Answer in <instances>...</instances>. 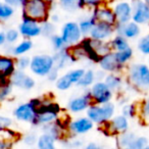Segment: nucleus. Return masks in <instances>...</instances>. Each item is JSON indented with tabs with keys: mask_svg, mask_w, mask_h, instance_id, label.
<instances>
[{
	"mask_svg": "<svg viewBox=\"0 0 149 149\" xmlns=\"http://www.w3.org/2000/svg\"><path fill=\"white\" fill-rule=\"evenodd\" d=\"M148 65H149V55H148Z\"/></svg>",
	"mask_w": 149,
	"mask_h": 149,
	"instance_id": "13d9d810",
	"label": "nucleus"
},
{
	"mask_svg": "<svg viewBox=\"0 0 149 149\" xmlns=\"http://www.w3.org/2000/svg\"><path fill=\"white\" fill-rule=\"evenodd\" d=\"M96 81V72L93 68H87L84 72L83 77L81 78L77 84V87L81 88V89H88L90 88L93 83Z\"/></svg>",
	"mask_w": 149,
	"mask_h": 149,
	"instance_id": "a878e982",
	"label": "nucleus"
},
{
	"mask_svg": "<svg viewBox=\"0 0 149 149\" xmlns=\"http://www.w3.org/2000/svg\"><path fill=\"white\" fill-rule=\"evenodd\" d=\"M21 34H19V29H15V28H8V29L5 31V38H6V43L13 45L17 42L19 41L21 39Z\"/></svg>",
	"mask_w": 149,
	"mask_h": 149,
	"instance_id": "ea45409f",
	"label": "nucleus"
},
{
	"mask_svg": "<svg viewBox=\"0 0 149 149\" xmlns=\"http://www.w3.org/2000/svg\"><path fill=\"white\" fill-rule=\"evenodd\" d=\"M42 27V36L44 37L50 38L52 35L56 33V26L53 22H51L50 19L44 22V23L41 24Z\"/></svg>",
	"mask_w": 149,
	"mask_h": 149,
	"instance_id": "a19ab883",
	"label": "nucleus"
},
{
	"mask_svg": "<svg viewBox=\"0 0 149 149\" xmlns=\"http://www.w3.org/2000/svg\"><path fill=\"white\" fill-rule=\"evenodd\" d=\"M82 90H83V92L81 94L72 97L68 102V110L74 114L86 112L88 107L93 103L91 92H90L89 88Z\"/></svg>",
	"mask_w": 149,
	"mask_h": 149,
	"instance_id": "1a4fd4ad",
	"label": "nucleus"
},
{
	"mask_svg": "<svg viewBox=\"0 0 149 149\" xmlns=\"http://www.w3.org/2000/svg\"><path fill=\"white\" fill-rule=\"evenodd\" d=\"M0 138L7 141V142H10L13 144H15L17 140L22 139V135L19 132H15V130H13L11 127H9V128H5L2 129V130H0Z\"/></svg>",
	"mask_w": 149,
	"mask_h": 149,
	"instance_id": "473e14b6",
	"label": "nucleus"
},
{
	"mask_svg": "<svg viewBox=\"0 0 149 149\" xmlns=\"http://www.w3.org/2000/svg\"><path fill=\"white\" fill-rule=\"evenodd\" d=\"M56 3L60 9L68 13H74L84 9L83 0H57Z\"/></svg>",
	"mask_w": 149,
	"mask_h": 149,
	"instance_id": "b1692460",
	"label": "nucleus"
},
{
	"mask_svg": "<svg viewBox=\"0 0 149 149\" xmlns=\"http://www.w3.org/2000/svg\"><path fill=\"white\" fill-rule=\"evenodd\" d=\"M52 55H53L54 66L59 70H64V68L72 65V63H74V60L70 55L68 47L65 49L59 50V51H55Z\"/></svg>",
	"mask_w": 149,
	"mask_h": 149,
	"instance_id": "5701e85b",
	"label": "nucleus"
},
{
	"mask_svg": "<svg viewBox=\"0 0 149 149\" xmlns=\"http://www.w3.org/2000/svg\"><path fill=\"white\" fill-rule=\"evenodd\" d=\"M49 19L51 22H53L54 24H56V23H58L59 22V19H60V17L57 15V13H50V17H49Z\"/></svg>",
	"mask_w": 149,
	"mask_h": 149,
	"instance_id": "864d4df0",
	"label": "nucleus"
},
{
	"mask_svg": "<svg viewBox=\"0 0 149 149\" xmlns=\"http://www.w3.org/2000/svg\"><path fill=\"white\" fill-rule=\"evenodd\" d=\"M17 70L15 57L8 54H0V74L9 79Z\"/></svg>",
	"mask_w": 149,
	"mask_h": 149,
	"instance_id": "4be33fe9",
	"label": "nucleus"
},
{
	"mask_svg": "<svg viewBox=\"0 0 149 149\" xmlns=\"http://www.w3.org/2000/svg\"><path fill=\"white\" fill-rule=\"evenodd\" d=\"M9 82L15 88L25 90V91L33 90L36 87V80L34 79V77L28 74L26 70H17V68L10 76Z\"/></svg>",
	"mask_w": 149,
	"mask_h": 149,
	"instance_id": "9b49d317",
	"label": "nucleus"
},
{
	"mask_svg": "<svg viewBox=\"0 0 149 149\" xmlns=\"http://www.w3.org/2000/svg\"><path fill=\"white\" fill-rule=\"evenodd\" d=\"M13 125V120L10 116L0 114V130L5 128H9Z\"/></svg>",
	"mask_w": 149,
	"mask_h": 149,
	"instance_id": "49530a36",
	"label": "nucleus"
},
{
	"mask_svg": "<svg viewBox=\"0 0 149 149\" xmlns=\"http://www.w3.org/2000/svg\"><path fill=\"white\" fill-rule=\"evenodd\" d=\"M56 142L57 141L50 135L46 133H41L38 136L36 146L39 149H54L56 147Z\"/></svg>",
	"mask_w": 149,
	"mask_h": 149,
	"instance_id": "c85d7f7f",
	"label": "nucleus"
},
{
	"mask_svg": "<svg viewBox=\"0 0 149 149\" xmlns=\"http://www.w3.org/2000/svg\"><path fill=\"white\" fill-rule=\"evenodd\" d=\"M88 41H89L90 46L92 47L93 51L97 54L99 57L107 54L108 52L112 51L111 47L109 45V41H99V40H95L90 38L89 36H87Z\"/></svg>",
	"mask_w": 149,
	"mask_h": 149,
	"instance_id": "393cba45",
	"label": "nucleus"
},
{
	"mask_svg": "<svg viewBox=\"0 0 149 149\" xmlns=\"http://www.w3.org/2000/svg\"><path fill=\"white\" fill-rule=\"evenodd\" d=\"M103 81L114 93L122 92L125 84H127L126 78L123 76V72H107L104 76Z\"/></svg>",
	"mask_w": 149,
	"mask_h": 149,
	"instance_id": "412c9836",
	"label": "nucleus"
},
{
	"mask_svg": "<svg viewBox=\"0 0 149 149\" xmlns=\"http://www.w3.org/2000/svg\"><path fill=\"white\" fill-rule=\"evenodd\" d=\"M84 147H85L86 149H98V148H100V145L98 144V143L94 142V141H90V142L86 143Z\"/></svg>",
	"mask_w": 149,
	"mask_h": 149,
	"instance_id": "8fccbe9b",
	"label": "nucleus"
},
{
	"mask_svg": "<svg viewBox=\"0 0 149 149\" xmlns=\"http://www.w3.org/2000/svg\"><path fill=\"white\" fill-rule=\"evenodd\" d=\"M91 15L96 22L107 23L113 26L116 25V19L114 15L113 9H112L111 5H109L108 3H104V4L93 8Z\"/></svg>",
	"mask_w": 149,
	"mask_h": 149,
	"instance_id": "a211bd4d",
	"label": "nucleus"
},
{
	"mask_svg": "<svg viewBox=\"0 0 149 149\" xmlns=\"http://www.w3.org/2000/svg\"><path fill=\"white\" fill-rule=\"evenodd\" d=\"M13 86L11 85L10 82H5V83L0 84V103L8 100L10 96L13 95Z\"/></svg>",
	"mask_w": 149,
	"mask_h": 149,
	"instance_id": "c9c22d12",
	"label": "nucleus"
},
{
	"mask_svg": "<svg viewBox=\"0 0 149 149\" xmlns=\"http://www.w3.org/2000/svg\"><path fill=\"white\" fill-rule=\"evenodd\" d=\"M94 124L87 116H79V118L70 120L68 124V134L76 135V136H84L88 134L94 129Z\"/></svg>",
	"mask_w": 149,
	"mask_h": 149,
	"instance_id": "f8f14e48",
	"label": "nucleus"
},
{
	"mask_svg": "<svg viewBox=\"0 0 149 149\" xmlns=\"http://www.w3.org/2000/svg\"><path fill=\"white\" fill-rule=\"evenodd\" d=\"M21 34L22 38H28V39H35L42 36V27L41 23L34 21L29 17H22V21L17 27Z\"/></svg>",
	"mask_w": 149,
	"mask_h": 149,
	"instance_id": "ddd939ff",
	"label": "nucleus"
},
{
	"mask_svg": "<svg viewBox=\"0 0 149 149\" xmlns=\"http://www.w3.org/2000/svg\"><path fill=\"white\" fill-rule=\"evenodd\" d=\"M47 2H49V3H51V4H54V3H56V1L57 0H46Z\"/></svg>",
	"mask_w": 149,
	"mask_h": 149,
	"instance_id": "6e6d98bb",
	"label": "nucleus"
},
{
	"mask_svg": "<svg viewBox=\"0 0 149 149\" xmlns=\"http://www.w3.org/2000/svg\"><path fill=\"white\" fill-rule=\"evenodd\" d=\"M148 148H149V144H148Z\"/></svg>",
	"mask_w": 149,
	"mask_h": 149,
	"instance_id": "bf43d9fd",
	"label": "nucleus"
},
{
	"mask_svg": "<svg viewBox=\"0 0 149 149\" xmlns=\"http://www.w3.org/2000/svg\"><path fill=\"white\" fill-rule=\"evenodd\" d=\"M60 35L63 38L68 47L80 43L84 38L81 29L79 27V24H78V22L74 21H68L64 23L61 27V30H60Z\"/></svg>",
	"mask_w": 149,
	"mask_h": 149,
	"instance_id": "9d476101",
	"label": "nucleus"
},
{
	"mask_svg": "<svg viewBox=\"0 0 149 149\" xmlns=\"http://www.w3.org/2000/svg\"><path fill=\"white\" fill-rule=\"evenodd\" d=\"M108 0H83L84 9H93L95 7L107 3Z\"/></svg>",
	"mask_w": 149,
	"mask_h": 149,
	"instance_id": "a18cd8bd",
	"label": "nucleus"
},
{
	"mask_svg": "<svg viewBox=\"0 0 149 149\" xmlns=\"http://www.w3.org/2000/svg\"><path fill=\"white\" fill-rule=\"evenodd\" d=\"M116 33L120 34L128 40L137 39L142 34V28L139 24L130 21L126 24H116Z\"/></svg>",
	"mask_w": 149,
	"mask_h": 149,
	"instance_id": "aec40b11",
	"label": "nucleus"
},
{
	"mask_svg": "<svg viewBox=\"0 0 149 149\" xmlns=\"http://www.w3.org/2000/svg\"><path fill=\"white\" fill-rule=\"evenodd\" d=\"M55 68L52 54L39 53L31 57L29 70L32 74L39 78H46L47 74Z\"/></svg>",
	"mask_w": 149,
	"mask_h": 149,
	"instance_id": "423d86ee",
	"label": "nucleus"
},
{
	"mask_svg": "<svg viewBox=\"0 0 149 149\" xmlns=\"http://www.w3.org/2000/svg\"><path fill=\"white\" fill-rule=\"evenodd\" d=\"M114 15L116 19V24H126L132 21V1L131 0H118L111 5Z\"/></svg>",
	"mask_w": 149,
	"mask_h": 149,
	"instance_id": "4468645a",
	"label": "nucleus"
},
{
	"mask_svg": "<svg viewBox=\"0 0 149 149\" xmlns=\"http://www.w3.org/2000/svg\"><path fill=\"white\" fill-rule=\"evenodd\" d=\"M6 44V38H5V31H0V47Z\"/></svg>",
	"mask_w": 149,
	"mask_h": 149,
	"instance_id": "603ef678",
	"label": "nucleus"
},
{
	"mask_svg": "<svg viewBox=\"0 0 149 149\" xmlns=\"http://www.w3.org/2000/svg\"><path fill=\"white\" fill-rule=\"evenodd\" d=\"M116 35V26L107 23L96 22L93 29L89 34V37L99 41H109Z\"/></svg>",
	"mask_w": 149,
	"mask_h": 149,
	"instance_id": "dca6fc26",
	"label": "nucleus"
},
{
	"mask_svg": "<svg viewBox=\"0 0 149 149\" xmlns=\"http://www.w3.org/2000/svg\"><path fill=\"white\" fill-rule=\"evenodd\" d=\"M97 64L100 70H103L105 74L107 72H124L126 70V66L122 65L118 61L114 51H110L105 55L101 56Z\"/></svg>",
	"mask_w": 149,
	"mask_h": 149,
	"instance_id": "f3484780",
	"label": "nucleus"
},
{
	"mask_svg": "<svg viewBox=\"0 0 149 149\" xmlns=\"http://www.w3.org/2000/svg\"><path fill=\"white\" fill-rule=\"evenodd\" d=\"M8 81H9V79H7V78L3 77V76H1V74H0V84L5 83V82H8Z\"/></svg>",
	"mask_w": 149,
	"mask_h": 149,
	"instance_id": "5fc2aeb1",
	"label": "nucleus"
},
{
	"mask_svg": "<svg viewBox=\"0 0 149 149\" xmlns=\"http://www.w3.org/2000/svg\"><path fill=\"white\" fill-rule=\"evenodd\" d=\"M148 26H149V25H148Z\"/></svg>",
	"mask_w": 149,
	"mask_h": 149,
	"instance_id": "052dcab7",
	"label": "nucleus"
},
{
	"mask_svg": "<svg viewBox=\"0 0 149 149\" xmlns=\"http://www.w3.org/2000/svg\"><path fill=\"white\" fill-rule=\"evenodd\" d=\"M132 1V21L140 26L149 25V5L144 0H131Z\"/></svg>",
	"mask_w": 149,
	"mask_h": 149,
	"instance_id": "2eb2a0df",
	"label": "nucleus"
},
{
	"mask_svg": "<svg viewBox=\"0 0 149 149\" xmlns=\"http://www.w3.org/2000/svg\"><path fill=\"white\" fill-rule=\"evenodd\" d=\"M3 2L7 3V4L11 5V6L15 7V8H19V7L22 6L23 4L24 0H2Z\"/></svg>",
	"mask_w": 149,
	"mask_h": 149,
	"instance_id": "09e8293b",
	"label": "nucleus"
},
{
	"mask_svg": "<svg viewBox=\"0 0 149 149\" xmlns=\"http://www.w3.org/2000/svg\"><path fill=\"white\" fill-rule=\"evenodd\" d=\"M15 7L0 1V23L8 22L15 15Z\"/></svg>",
	"mask_w": 149,
	"mask_h": 149,
	"instance_id": "7c9ffc66",
	"label": "nucleus"
},
{
	"mask_svg": "<svg viewBox=\"0 0 149 149\" xmlns=\"http://www.w3.org/2000/svg\"><path fill=\"white\" fill-rule=\"evenodd\" d=\"M139 114H141V118L149 120V97L141 102L139 106Z\"/></svg>",
	"mask_w": 149,
	"mask_h": 149,
	"instance_id": "c03bdc74",
	"label": "nucleus"
},
{
	"mask_svg": "<svg viewBox=\"0 0 149 149\" xmlns=\"http://www.w3.org/2000/svg\"><path fill=\"white\" fill-rule=\"evenodd\" d=\"M49 40H50V43H51L52 48L54 49V51H59V50L68 48V45H66V43L64 42L63 38L61 37L60 34L55 33L54 35H52L51 37L49 38Z\"/></svg>",
	"mask_w": 149,
	"mask_h": 149,
	"instance_id": "e433bc0d",
	"label": "nucleus"
},
{
	"mask_svg": "<svg viewBox=\"0 0 149 149\" xmlns=\"http://www.w3.org/2000/svg\"><path fill=\"white\" fill-rule=\"evenodd\" d=\"M137 50L143 55H149V33L139 38L137 42Z\"/></svg>",
	"mask_w": 149,
	"mask_h": 149,
	"instance_id": "58836bf2",
	"label": "nucleus"
},
{
	"mask_svg": "<svg viewBox=\"0 0 149 149\" xmlns=\"http://www.w3.org/2000/svg\"><path fill=\"white\" fill-rule=\"evenodd\" d=\"M144 1H145V2H146V3H147V4H148V5H149V0H144Z\"/></svg>",
	"mask_w": 149,
	"mask_h": 149,
	"instance_id": "4d7b16f0",
	"label": "nucleus"
},
{
	"mask_svg": "<svg viewBox=\"0 0 149 149\" xmlns=\"http://www.w3.org/2000/svg\"><path fill=\"white\" fill-rule=\"evenodd\" d=\"M13 146V143L7 142V141L3 140V139L0 138V149H6V148H11Z\"/></svg>",
	"mask_w": 149,
	"mask_h": 149,
	"instance_id": "3c124183",
	"label": "nucleus"
},
{
	"mask_svg": "<svg viewBox=\"0 0 149 149\" xmlns=\"http://www.w3.org/2000/svg\"><path fill=\"white\" fill-rule=\"evenodd\" d=\"M42 98H33L27 102L19 104L13 109V118L22 123H28L36 127V120L38 114V107L41 105Z\"/></svg>",
	"mask_w": 149,
	"mask_h": 149,
	"instance_id": "7ed1b4c3",
	"label": "nucleus"
},
{
	"mask_svg": "<svg viewBox=\"0 0 149 149\" xmlns=\"http://www.w3.org/2000/svg\"><path fill=\"white\" fill-rule=\"evenodd\" d=\"M3 47L5 48V50H8V51L5 52V54H8V55H13L15 57L21 55H25L28 54L34 47V43L32 41V39H28V38H23L22 40H19V42H17L13 45L10 44H5Z\"/></svg>",
	"mask_w": 149,
	"mask_h": 149,
	"instance_id": "6ab92c4d",
	"label": "nucleus"
},
{
	"mask_svg": "<svg viewBox=\"0 0 149 149\" xmlns=\"http://www.w3.org/2000/svg\"><path fill=\"white\" fill-rule=\"evenodd\" d=\"M148 144H149L148 137L138 136L137 135L136 138L129 145L128 149H145V148H148Z\"/></svg>",
	"mask_w": 149,
	"mask_h": 149,
	"instance_id": "4c0bfd02",
	"label": "nucleus"
},
{
	"mask_svg": "<svg viewBox=\"0 0 149 149\" xmlns=\"http://www.w3.org/2000/svg\"><path fill=\"white\" fill-rule=\"evenodd\" d=\"M39 135L36 134V132H30L28 134H26L25 136L22 137V140L23 143L27 146H35L36 143H37V139Z\"/></svg>",
	"mask_w": 149,
	"mask_h": 149,
	"instance_id": "37998d69",
	"label": "nucleus"
},
{
	"mask_svg": "<svg viewBox=\"0 0 149 149\" xmlns=\"http://www.w3.org/2000/svg\"><path fill=\"white\" fill-rule=\"evenodd\" d=\"M126 82L131 88L139 92L149 90V65L144 62H132L125 70Z\"/></svg>",
	"mask_w": 149,
	"mask_h": 149,
	"instance_id": "f257e3e1",
	"label": "nucleus"
},
{
	"mask_svg": "<svg viewBox=\"0 0 149 149\" xmlns=\"http://www.w3.org/2000/svg\"><path fill=\"white\" fill-rule=\"evenodd\" d=\"M116 112V105L112 101L104 104L92 103L86 110V116L97 126H102L103 124L110 120Z\"/></svg>",
	"mask_w": 149,
	"mask_h": 149,
	"instance_id": "20e7f679",
	"label": "nucleus"
},
{
	"mask_svg": "<svg viewBox=\"0 0 149 149\" xmlns=\"http://www.w3.org/2000/svg\"><path fill=\"white\" fill-rule=\"evenodd\" d=\"M17 60V68L22 70H27L30 68V63H31V57L28 56L27 54L25 55H21L15 57Z\"/></svg>",
	"mask_w": 149,
	"mask_h": 149,
	"instance_id": "79ce46f5",
	"label": "nucleus"
},
{
	"mask_svg": "<svg viewBox=\"0 0 149 149\" xmlns=\"http://www.w3.org/2000/svg\"><path fill=\"white\" fill-rule=\"evenodd\" d=\"M78 24H79V27H80V29H81V32H82V34H83V36L84 37H87V36H89L90 32H91L94 25L96 24V21H95V19L92 17V15H88V17H85L82 19H80V21L78 22Z\"/></svg>",
	"mask_w": 149,
	"mask_h": 149,
	"instance_id": "2f4dec72",
	"label": "nucleus"
},
{
	"mask_svg": "<svg viewBox=\"0 0 149 149\" xmlns=\"http://www.w3.org/2000/svg\"><path fill=\"white\" fill-rule=\"evenodd\" d=\"M86 68H72L68 72H65V76L68 78V80L70 81V83L74 86H77L78 82L81 80V78L83 77L84 72H85Z\"/></svg>",
	"mask_w": 149,
	"mask_h": 149,
	"instance_id": "f704fd0d",
	"label": "nucleus"
},
{
	"mask_svg": "<svg viewBox=\"0 0 149 149\" xmlns=\"http://www.w3.org/2000/svg\"><path fill=\"white\" fill-rule=\"evenodd\" d=\"M59 72L60 70H58V68H54L52 70H50V72L47 74V77H46V79L48 80L49 82H55L56 80H57V78L59 77L60 74H59Z\"/></svg>",
	"mask_w": 149,
	"mask_h": 149,
	"instance_id": "de8ad7c7",
	"label": "nucleus"
},
{
	"mask_svg": "<svg viewBox=\"0 0 149 149\" xmlns=\"http://www.w3.org/2000/svg\"><path fill=\"white\" fill-rule=\"evenodd\" d=\"M91 92L92 101L96 104H104L112 101L114 92L105 84L103 80H96L89 88Z\"/></svg>",
	"mask_w": 149,
	"mask_h": 149,
	"instance_id": "0eeeda50",
	"label": "nucleus"
},
{
	"mask_svg": "<svg viewBox=\"0 0 149 149\" xmlns=\"http://www.w3.org/2000/svg\"><path fill=\"white\" fill-rule=\"evenodd\" d=\"M114 52H116V56L118 61L124 66L128 65L132 61L133 57H134V49L132 48V46H130L127 49L120 50V51H114Z\"/></svg>",
	"mask_w": 149,
	"mask_h": 149,
	"instance_id": "c756f323",
	"label": "nucleus"
},
{
	"mask_svg": "<svg viewBox=\"0 0 149 149\" xmlns=\"http://www.w3.org/2000/svg\"><path fill=\"white\" fill-rule=\"evenodd\" d=\"M101 127V130L105 133L107 136H113L116 137V135L124 133L129 130L130 128V120L124 114L118 113L116 114L113 118L107 123L103 124Z\"/></svg>",
	"mask_w": 149,
	"mask_h": 149,
	"instance_id": "6e6552de",
	"label": "nucleus"
},
{
	"mask_svg": "<svg viewBox=\"0 0 149 149\" xmlns=\"http://www.w3.org/2000/svg\"><path fill=\"white\" fill-rule=\"evenodd\" d=\"M137 134L135 132H131V131H126L124 133L116 135V146L118 148H126L128 149L129 145L132 143V141L136 138Z\"/></svg>",
	"mask_w": 149,
	"mask_h": 149,
	"instance_id": "cd10ccee",
	"label": "nucleus"
},
{
	"mask_svg": "<svg viewBox=\"0 0 149 149\" xmlns=\"http://www.w3.org/2000/svg\"><path fill=\"white\" fill-rule=\"evenodd\" d=\"M109 45L112 51H120V50L127 49L130 47V42L126 37L120 34H116L109 40Z\"/></svg>",
	"mask_w": 149,
	"mask_h": 149,
	"instance_id": "bb28decb",
	"label": "nucleus"
},
{
	"mask_svg": "<svg viewBox=\"0 0 149 149\" xmlns=\"http://www.w3.org/2000/svg\"><path fill=\"white\" fill-rule=\"evenodd\" d=\"M60 106L51 100L50 98H42L41 105L38 107L36 127H41L43 125L55 122L60 116Z\"/></svg>",
	"mask_w": 149,
	"mask_h": 149,
	"instance_id": "39448f33",
	"label": "nucleus"
},
{
	"mask_svg": "<svg viewBox=\"0 0 149 149\" xmlns=\"http://www.w3.org/2000/svg\"><path fill=\"white\" fill-rule=\"evenodd\" d=\"M52 5L46 0H24L21 6L22 17H29L42 24L49 19Z\"/></svg>",
	"mask_w": 149,
	"mask_h": 149,
	"instance_id": "f03ea898",
	"label": "nucleus"
},
{
	"mask_svg": "<svg viewBox=\"0 0 149 149\" xmlns=\"http://www.w3.org/2000/svg\"><path fill=\"white\" fill-rule=\"evenodd\" d=\"M120 113L127 116L129 120H132L139 114V106H137L135 103L124 104L120 108Z\"/></svg>",
	"mask_w": 149,
	"mask_h": 149,
	"instance_id": "72a5a7b5",
	"label": "nucleus"
}]
</instances>
